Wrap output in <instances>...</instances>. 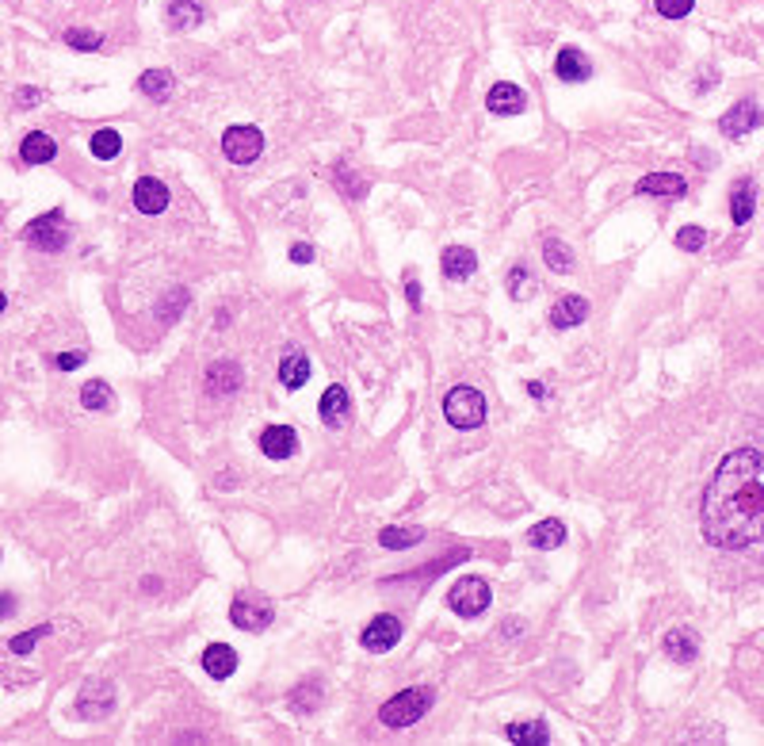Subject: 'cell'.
Listing matches in <instances>:
<instances>
[{
	"label": "cell",
	"mask_w": 764,
	"mask_h": 746,
	"mask_svg": "<svg viewBox=\"0 0 764 746\" xmlns=\"http://www.w3.org/2000/svg\"><path fill=\"white\" fill-rule=\"evenodd\" d=\"M704 536L723 551L764 544V452L734 448L704 490Z\"/></svg>",
	"instance_id": "1"
},
{
	"label": "cell",
	"mask_w": 764,
	"mask_h": 746,
	"mask_svg": "<svg viewBox=\"0 0 764 746\" xmlns=\"http://www.w3.org/2000/svg\"><path fill=\"white\" fill-rule=\"evenodd\" d=\"M428 708H432V689H405L379 708V723L382 727H413Z\"/></svg>",
	"instance_id": "2"
},
{
	"label": "cell",
	"mask_w": 764,
	"mask_h": 746,
	"mask_svg": "<svg viewBox=\"0 0 764 746\" xmlns=\"http://www.w3.org/2000/svg\"><path fill=\"white\" fill-rule=\"evenodd\" d=\"M444 417L451 421L455 429H478L482 421H485V398L482 391H474V387H451L447 398H444Z\"/></svg>",
	"instance_id": "3"
},
{
	"label": "cell",
	"mask_w": 764,
	"mask_h": 746,
	"mask_svg": "<svg viewBox=\"0 0 764 746\" xmlns=\"http://www.w3.org/2000/svg\"><path fill=\"white\" fill-rule=\"evenodd\" d=\"M447 605L459 612V616H466V620H474V616H482L485 609H490V586H485L482 578L466 574V578H459V582L451 586Z\"/></svg>",
	"instance_id": "4"
},
{
	"label": "cell",
	"mask_w": 764,
	"mask_h": 746,
	"mask_svg": "<svg viewBox=\"0 0 764 746\" xmlns=\"http://www.w3.org/2000/svg\"><path fill=\"white\" fill-rule=\"evenodd\" d=\"M272 601L268 597H260V593H241L237 601L230 605V620L241 628V631H264L272 624Z\"/></svg>",
	"instance_id": "5"
},
{
	"label": "cell",
	"mask_w": 764,
	"mask_h": 746,
	"mask_svg": "<svg viewBox=\"0 0 764 746\" xmlns=\"http://www.w3.org/2000/svg\"><path fill=\"white\" fill-rule=\"evenodd\" d=\"M264 150V135L256 131V126H230V131L222 135V154L234 161V165H253Z\"/></svg>",
	"instance_id": "6"
},
{
	"label": "cell",
	"mask_w": 764,
	"mask_h": 746,
	"mask_svg": "<svg viewBox=\"0 0 764 746\" xmlns=\"http://www.w3.org/2000/svg\"><path fill=\"white\" fill-rule=\"evenodd\" d=\"M23 238L31 241V246L46 249V253H58V249H65V241H69V234H65L61 210H46V215H39L35 222H27Z\"/></svg>",
	"instance_id": "7"
},
{
	"label": "cell",
	"mask_w": 764,
	"mask_h": 746,
	"mask_svg": "<svg viewBox=\"0 0 764 746\" xmlns=\"http://www.w3.org/2000/svg\"><path fill=\"white\" fill-rule=\"evenodd\" d=\"M398 639H401V620H398V616H375V620L364 628V636H360V643L367 647V651H375V655L398 647Z\"/></svg>",
	"instance_id": "8"
},
{
	"label": "cell",
	"mask_w": 764,
	"mask_h": 746,
	"mask_svg": "<svg viewBox=\"0 0 764 746\" xmlns=\"http://www.w3.org/2000/svg\"><path fill=\"white\" fill-rule=\"evenodd\" d=\"M760 123H764V111H760L753 100L734 104V107H730L726 116L719 119V126H723V135H726V138H741V135H750V131H757Z\"/></svg>",
	"instance_id": "9"
},
{
	"label": "cell",
	"mask_w": 764,
	"mask_h": 746,
	"mask_svg": "<svg viewBox=\"0 0 764 746\" xmlns=\"http://www.w3.org/2000/svg\"><path fill=\"white\" fill-rule=\"evenodd\" d=\"M111 708H115V689H111V681H92V685H85V693H80V701H77V712L85 720H100V716H107Z\"/></svg>",
	"instance_id": "10"
},
{
	"label": "cell",
	"mask_w": 764,
	"mask_h": 746,
	"mask_svg": "<svg viewBox=\"0 0 764 746\" xmlns=\"http://www.w3.org/2000/svg\"><path fill=\"white\" fill-rule=\"evenodd\" d=\"M260 452H264L268 460H287L299 452V433L290 425H268L260 433Z\"/></svg>",
	"instance_id": "11"
},
{
	"label": "cell",
	"mask_w": 764,
	"mask_h": 746,
	"mask_svg": "<svg viewBox=\"0 0 764 746\" xmlns=\"http://www.w3.org/2000/svg\"><path fill=\"white\" fill-rule=\"evenodd\" d=\"M134 207L142 215H161L169 207V188L157 181V176H138L134 184Z\"/></svg>",
	"instance_id": "12"
},
{
	"label": "cell",
	"mask_w": 764,
	"mask_h": 746,
	"mask_svg": "<svg viewBox=\"0 0 764 746\" xmlns=\"http://www.w3.org/2000/svg\"><path fill=\"white\" fill-rule=\"evenodd\" d=\"M585 318H589V299H581V295H562L550 306V326L555 330H574Z\"/></svg>",
	"instance_id": "13"
},
{
	"label": "cell",
	"mask_w": 764,
	"mask_h": 746,
	"mask_svg": "<svg viewBox=\"0 0 764 746\" xmlns=\"http://www.w3.org/2000/svg\"><path fill=\"white\" fill-rule=\"evenodd\" d=\"M318 410H321V421H325V425H329V429H340V425L348 421V414H352V398H348L345 387L333 383L329 391L321 395V406H318Z\"/></svg>",
	"instance_id": "14"
},
{
	"label": "cell",
	"mask_w": 764,
	"mask_h": 746,
	"mask_svg": "<svg viewBox=\"0 0 764 746\" xmlns=\"http://www.w3.org/2000/svg\"><path fill=\"white\" fill-rule=\"evenodd\" d=\"M665 655L680 662V667H688V662H695V655H700V636H695L692 628H673L669 636H665Z\"/></svg>",
	"instance_id": "15"
},
{
	"label": "cell",
	"mask_w": 764,
	"mask_h": 746,
	"mask_svg": "<svg viewBox=\"0 0 764 746\" xmlns=\"http://www.w3.org/2000/svg\"><path fill=\"white\" fill-rule=\"evenodd\" d=\"M639 196H685L688 191V181L677 173H649L635 184Z\"/></svg>",
	"instance_id": "16"
},
{
	"label": "cell",
	"mask_w": 764,
	"mask_h": 746,
	"mask_svg": "<svg viewBox=\"0 0 764 746\" xmlns=\"http://www.w3.org/2000/svg\"><path fill=\"white\" fill-rule=\"evenodd\" d=\"M485 107H490L493 116H520V111H524V92H520V85L501 80V85H493L490 96H485Z\"/></svg>",
	"instance_id": "17"
},
{
	"label": "cell",
	"mask_w": 764,
	"mask_h": 746,
	"mask_svg": "<svg viewBox=\"0 0 764 746\" xmlns=\"http://www.w3.org/2000/svg\"><path fill=\"white\" fill-rule=\"evenodd\" d=\"M203 670L215 681H226L237 670V651H234V647H226V643H210L203 651Z\"/></svg>",
	"instance_id": "18"
},
{
	"label": "cell",
	"mask_w": 764,
	"mask_h": 746,
	"mask_svg": "<svg viewBox=\"0 0 764 746\" xmlns=\"http://www.w3.org/2000/svg\"><path fill=\"white\" fill-rule=\"evenodd\" d=\"M207 391L210 395H234L241 391V368L234 360H218L207 371Z\"/></svg>",
	"instance_id": "19"
},
{
	"label": "cell",
	"mask_w": 764,
	"mask_h": 746,
	"mask_svg": "<svg viewBox=\"0 0 764 746\" xmlns=\"http://www.w3.org/2000/svg\"><path fill=\"white\" fill-rule=\"evenodd\" d=\"M440 268H444L447 280H470L474 268H478V256H474V249H466V246H451V249H444Z\"/></svg>",
	"instance_id": "20"
},
{
	"label": "cell",
	"mask_w": 764,
	"mask_h": 746,
	"mask_svg": "<svg viewBox=\"0 0 764 746\" xmlns=\"http://www.w3.org/2000/svg\"><path fill=\"white\" fill-rule=\"evenodd\" d=\"M555 73L558 80H566V85H577V80H589V61L581 58V51H574V46H566V51H558L555 58Z\"/></svg>",
	"instance_id": "21"
},
{
	"label": "cell",
	"mask_w": 764,
	"mask_h": 746,
	"mask_svg": "<svg viewBox=\"0 0 764 746\" xmlns=\"http://www.w3.org/2000/svg\"><path fill=\"white\" fill-rule=\"evenodd\" d=\"M753 207H757L753 181H738L734 188H730V219H734L738 226H745V222L753 219Z\"/></svg>",
	"instance_id": "22"
},
{
	"label": "cell",
	"mask_w": 764,
	"mask_h": 746,
	"mask_svg": "<svg viewBox=\"0 0 764 746\" xmlns=\"http://www.w3.org/2000/svg\"><path fill=\"white\" fill-rule=\"evenodd\" d=\"M20 157L27 161V165H46V161H54L58 157V145L51 135H42V131H31L20 145Z\"/></svg>",
	"instance_id": "23"
},
{
	"label": "cell",
	"mask_w": 764,
	"mask_h": 746,
	"mask_svg": "<svg viewBox=\"0 0 764 746\" xmlns=\"http://www.w3.org/2000/svg\"><path fill=\"white\" fill-rule=\"evenodd\" d=\"M306 379H310V360H306L299 349L287 352L280 360V383L287 387V391H299V387H306Z\"/></svg>",
	"instance_id": "24"
},
{
	"label": "cell",
	"mask_w": 764,
	"mask_h": 746,
	"mask_svg": "<svg viewBox=\"0 0 764 746\" xmlns=\"http://www.w3.org/2000/svg\"><path fill=\"white\" fill-rule=\"evenodd\" d=\"M138 89H142V96H150V100H157V104H165L169 96H172V89H176V77L169 70H145L138 77Z\"/></svg>",
	"instance_id": "25"
},
{
	"label": "cell",
	"mask_w": 764,
	"mask_h": 746,
	"mask_svg": "<svg viewBox=\"0 0 764 746\" xmlns=\"http://www.w3.org/2000/svg\"><path fill=\"white\" fill-rule=\"evenodd\" d=\"M562 540H566V525L558 521V517H547V521H539L528 532V544L535 551H555Z\"/></svg>",
	"instance_id": "26"
},
{
	"label": "cell",
	"mask_w": 764,
	"mask_h": 746,
	"mask_svg": "<svg viewBox=\"0 0 764 746\" xmlns=\"http://www.w3.org/2000/svg\"><path fill=\"white\" fill-rule=\"evenodd\" d=\"M509 739L520 742V746H547L550 742V732L543 720H531V723H509Z\"/></svg>",
	"instance_id": "27"
},
{
	"label": "cell",
	"mask_w": 764,
	"mask_h": 746,
	"mask_svg": "<svg viewBox=\"0 0 764 746\" xmlns=\"http://www.w3.org/2000/svg\"><path fill=\"white\" fill-rule=\"evenodd\" d=\"M88 150H92V157H100V161L119 157V154H123V135H119V131H111V126H104V131H96V135H92Z\"/></svg>",
	"instance_id": "28"
},
{
	"label": "cell",
	"mask_w": 764,
	"mask_h": 746,
	"mask_svg": "<svg viewBox=\"0 0 764 746\" xmlns=\"http://www.w3.org/2000/svg\"><path fill=\"white\" fill-rule=\"evenodd\" d=\"M169 23L172 27L203 23V5H199V0H172V5H169Z\"/></svg>",
	"instance_id": "29"
},
{
	"label": "cell",
	"mask_w": 764,
	"mask_h": 746,
	"mask_svg": "<svg viewBox=\"0 0 764 746\" xmlns=\"http://www.w3.org/2000/svg\"><path fill=\"white\" fill-rule=\"evenodd\" d=\"M543 261H547V268H555V272H574V253L558 238H547L543 241Z\"/></svg>",
	"instance_id": "30"
},
{
	"label": "cell",
	"mask_w": 764,
	"mask_h": 746,
	"mask_svg": "<svg viewBox=\"0 0 764 746\" xmlns=\"http://www.w3.org/2000/svg\"><path fill=\"white\" fill-rule=\"evenodd\" d=\"M420 540H425V528H382L379 532V544L390 547V551H405Z\"/></svg>",
	"instance_id": "31"
},
{
	"label": "cell",
	"mask_w": 764,
	"mask_h": 746,
	"mask_svg": "<svg viewBox=\"0 0 764 746\" xmlns=\"http://www.w3.org/2000/svg\"><path fill=\"white\" fill-rule=\"evenodd\" d=\"M80 406L85 410H107L111 406V387L104 379H92L80 387Z\"/></svg>",
	"instance_id": "32"
},
{
	"label": "cell",
	"mask_w": 764,
	"mask_h": 746,
	"mask_svg": "<svg viewBox=\"0 0 764 746\" xmlns=\"http://www.w3.org/2000/svg\"><path fill=\"white\" fill-rule=\"evenodd\" d=\"M65 42L77 46V51H88V54H92V51H100V46H104V35H96V31H85V27H69V31H65Z\"/></svg>",
	"instance_id": "33"
},
{
	"label": "cell",
	"mask_w": 764,
	"mask_h": 746,
	"mask_svg": "<svg viewBox=\"0 0 764 746\" xmlns=\"http://www.w3.org/2000/svg\"><path fill=\"white\" fill-rule=\"evenodd\" d=\"M677 246L685 249V253H700L707 246V230H704V226H680V230H677Z\"/></svg>",
	"instance_id": "34"
},
{
	"label": "cell",
	"mask_w": 764,
	"mask_h": 746,
	"mask_svg": "<svg viewBox=\"0 0 764 746\" xmlns=\"http://www.w3.org/2000/svg\"><path fill=\"white\" fill-rule=\"evenodd\" d=\"M42 636H51V624L31 628V631H23V636H15V639L8 643V647H12V655H31V651H35V643H39Z\"/></svg>",
	"instance_id": "35"
},
{
	"label": "cell",
	"mask_w": 764,
	"mask_h": 746,
	"mask_svg": "<svg viewBox=\"0 0 764 746\" xmlns=\"http://www.w3.org/2000/svg\"><path fill=\"white\" fill-rule=\"evenodd\" d=\"M695 0H654V8L658 15H665V20H685V15L692 12Z\"/></svg>",
	"instance_id": "36"
},
{
	"label": "cell",
	"mask_w": 764,
	"mask_h": 746,
	"mask_svg": "<svg viewBox=\"0 0 764 746\" xmlns=\"http://www.w3.org/2000/svg\"><path fill=\"white\" fill-rule=\"evenodd\" d=\"M531 287H535V284H531L528 268H524V265H516V268L509 272V291H512V299H524V295H528Z\"/></svg>",
	"instance_id": "37"
},
{
	"label": "cell",
	"mask_w": 764,
	"mask_h": 746,
	"mask_svg": "<svg viewBox=\"0 0 764 746\" xmlns=\"http://www.w3.org/2000/svg\"><path fill=\"white\" fill-rule=\"evenodd\" d=\"M54 364H58L61 371H77L80 364H85V352H61V356H58Z\"/></svg>",
	"instance_id": "38"
},
{
	"label": "cell",
	"mask_w": 764,
	"mask_h": 746,
	"mask_svg": "<svg viewBox=\"0 0 764 746\" xmlns=\"http://www.w3.org/2000/svg\"><path fill=\"white\" fill-rule=\"evenodd\" d=\"M290 261H295V265H310L314 261V249L310 246H295V249H290Z\"/></svg>",
	"instance_id": "39"
},
{
	"label": "cell",
	"mask_w": 764,
	"mask_h": 746,
	"mask_svg": "<svg viewBox=\"0 0 764 746\" xmlns=\"http://www.w3.org/2000/svg\"><path fill=\"white\" fill-rule=\"evenodd\" d=\"M15 612V593H0V620Z\"/></svg>",
	"instance_id": "40"
},
{
	"label": "cell",
	"mask_w": 764,
	"mask_h": 746,
	"mask_svg": "<svg viewBox=\"0 0 764 746\" xmlns=\"http://www.w3.org/2000/svg\"><path fill=\"white\" fill-rule=\"evenodd\" d=\"M405 295H410V303H413V306H420V284H417V280H410V284H405Z\"/></svg>",
	"instance_id": "41"
},
{
	"label": "cell",
	"mask_w": 764,
	"mask_h": 746,
	"mask_svg": "<svg viewBox=\"0 0 764 746\" xmlns=\"http://www.w3.org/2000/svg\"><path fill=\"white\" fill-rule=\"evenodd\" d=\"M42 100V92H35V89H23L20 92V104H39Z\"/></svg>",
	"instance_id": "42"
},
{
	"label": "cell",
	"mask_w": 764,
	"mask_h": 746,
	"mask_svg": "<svg viewBox=\"0 0 764 746\" xmlns=\"http://www.w3.org/2000/svg\"><path fill=\"white\" fill-rule=\"evenodd\" d=\"M528 395L543 402V398H547V387H543V383H528Z\"/></svg>",
	"instance_id": "43"
},
{
	"label": "cell",
	"mask_w": 764,
	"mask_h": 746,
	"mask_svg": "<svg viewBox=\"0 0 764 746\" xmlns=\"http://www.w3.org/2000/svg\"><path fill=\"white\" fill-rule=\"evenodd\" d=\"M5 306H8V299H5V291H0V314H5Z\"/></svg>",
	"instance_id": "44"
}]
</instances>
